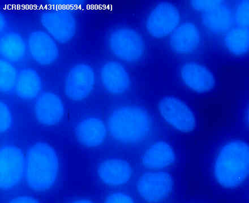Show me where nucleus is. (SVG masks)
Returning a JSON list of instances; mask_svg holds the SVG:
<instances>
[{
    "instance_id": "4468645a",
    "label": "nucleus",
    "mask_w": 249,
    "mask_h": 203,
    "mask_svg": "<svg viewBox=\"0 0 249 203\" xmlns=\"http://www.w3.org/2000/svg\"><path fill=\"white\" fill-rule=\"evenodd\" d=\"M200 42L201 36L198 27L192 22H185L171 34L169 46L176 54L188 55L198 50Z\"/></svg>"
},
{
    "instance_id": "5701e85b",
    "label": "nucleus",
    "mask_w": 249,
    "mask_h": 203,
    "mask_svg": "<svg viewBox=\"0 0 249 203\" xmlns=\"http://www.w3.org/2000/svg\"><path fill=\"white\" fill-rule=\"evenodd\" d=\"M18 71L13 63L1 58L0 60V89L3 93H9L15 89Z\"/></svg>"
},
{
    "instance_id": "9b49d317",
    "label": "nucleus",
    "mask_w": 249,
    "mask_h": 203,
    "mask_svg": "<svg viewBox=\"0 0 249 203\" xmlns=\"http://www.w3.org/2000/svg\"><path fill=\"white\" fill-rule=\"evenodd\" d=\"M27 43L31 58L41 66H49L59 57L57 41L46 31H33L27 37Z\"/></svg>"
},
{
    "instance_id": "f8f14e48",
    "label": "nucleus",
    "mask_w": 249,
    "mask_h": 203,
    "mask_svg": "<svg viewBox=\"0 0 249 203\" xmlns=\"http://www.w3.org/2000/svg\"><path fill=\"white\" fill-rule=\"evenodd\" d=\"M34 113L37 121L41 125H56L64 118L63 101L54 92H45L39 95L35 103Z\"/></svg>"
},
{
    "instance_id": "39448f33",
    "label": "nucleus",
    "mask_w": 249,
    "mask_h": 203,
    "mask_svg": "<svg viewBox=\"0 0 249 203\" xmlns=\"http://www.w3.org/2000/svg\"><path fill=\"white\" fill-rule=\"evenodd\" d=\"M40 20L46 32L59 44L71 42L77 33V19L70 10L48 9L41 13Z\"/></svg>"
},
{
    "instance_id": "b1692460",
    "label": "nucleus",
    "mask_w": 249,
    "mask_h": 203,
    "mask_svg": "<svg viewBox=\"0 0 249 203\" xmlns=\"http://www.w3.org/2000/svg\"><path fill=\"white\" fill-rule=\"evenodd\" d=\"M249 1L247 0L238 3L234 16V20L238 27L249 28Z\"/></svg>"
},
{
    "instance_id": "7c9ffc66",
    "label": "nucleus",
    "mask_w": 249,
    "mask_h": 203,
    "mask_svg": "<svg viewBox=\"0 0 249 203\" xmlns=\"http://www.w3.org/2000/svg\"><path fill=\"white\" fill-rule=\"evenodd\" d=\"M72 202L73 203H92V201L89 200V199L87 198H78L77 199H75V200L72 201Z\"/></svg>"
},
{
    "instance_id": "2eb2a0df",
    "label": "nucleus",
    "mask_w": 249,
    "mask_h": 203,
    "mask_svg": "<svg viewBox=\"0 0 249 203\" xmlns=\"http://www.w3.org/2000/svg\"><path fill=\"white\" fill-rule=\"evenodd\" d=\"M180 76L187 87L200 94L213 90L216 84L212 72L203 65L195 62L182 65Z\"/></svg>"
},
{
    "instance_id": "423d86ee",
    "label": "nucleus",
    "mask_w": 249,
    "mask_h": 203,
    "mask_svg": "<svg viewBox=\"0 0 249 203\" xmlns=\"http://www.w3.org/2000/svg\"><path fill=\"white\" fill-rule=\"evenodd\" d=\"M25 157L19 148L5 145L0 151V187L9 191L20 184L25 174Z\"/></svg>"
},
{
    "instance_id": "a878e982",
    "label": "nucleus",
    "mask_w": 249,
    "mask_h": 203,
    "mask_svg": "<svg viewBox=\"0 0 249 203\" xmlns=\"http://www.w3.org/2000/svg\"><path fill=\"white\" fill-rule=\"evenodd\" d=\"M223 2L220 0H195L190 1V3L193 9L203 12L215 8Z\"/></svg>"
},
{
    "instance_id": "f03ea898",
    "label": "nucleus",
    "mask_w": 249,
    "mask_h": 203,
    "mask_svg": "<svg viewBox=\"0 0 249 203\" xmlns=\"http://www.w3.org/2000/svg\"><path fill=\"white\" fill-rule=\"evenodd\" d=\"M59 173V160L50 144L38 142L27 150L24 178L34 191L44 192L54 186Z\"/></svg>"
},
{
    "instance_id": "20e7f679",
    "label": "nucleus",
    "mask_w": 249,
    "mask_h": 203,
    "mask_svg": "<svg viewBox=\"0 0 249 203\" xmlns=\"http://www.w3.org/2000/svg\"><path fill=\"white\" fill-rule=\"evenodd\" d=\"M109 50L118 59L126 63H137L146 51L143 37L137 30L129 27L114 29L108 37Z\"/></svg>"
},
{
    "instance_id": "cd10ccee",
    "label": "nucleus",
    "mask_w": 249,
    "mask_h": 203,
    "mask_svg": "<svg viewBox=\"0 0 249 203\" xmlns=\"http://www.w3.org/2000/svg\"><path fill=\"white\" fill-rule=\"evenodd\" d=\"M48 3L53 5H79L85 2L84 1H79V0H51L48 1Z\"/></svg>"
},
{
    "instance_id": "ddd939ff",
    "label": "nucleus",
    "mask_w": 249,
    "mask_h": 203,
    "mask_svg": "<svg viewBox=\"0 0 249 203\" xmlns=\"http://www.w3.org/2000/svg\"><path fill=\"white\" fill-rule=\"evenodd\" d=\"M100 78L106 91L114 95L124 94L131 85L129 72L123 65L116 61H108L102 65Z\"/></svg>"
},
{
    "instance_id": "412c9836",
    "label": "nucleus",
    "mask_w": 249,
    "mask_h": 203,
    "mask_svg": "<svg viewBox=\"0 0 249 203\" xmlns=\"http://www.w3.org/2000/svg\"><path fill=\"white\" fill-rule=\"evenodd\" d=\"M42 87L38 72L33 68H27L19 72L15 90L19 98L31 101L39 96Z\"/></svg>"
},
{
    "instance_id": "a211bd4d",
    "label": "nucleus",
    "mask_w": 249,
    "mask_h": 203,
    "mask_svg": "<svg viewBox=\"0 0 249 203\" xmlns=\"http://www.w3.org/2000/svg\"><path fill=\"white\" fill-rule=\"evenodd\" d=\"M174 149L164 141L152 144L141 157L142 163L148 169L160 170L170 167L175 163Z\"/></svg>"
},
{
    "instance_id": "0eeeda50",
    "label": "nucleus",
    "mask_w": 249,
    "mask_h": 203,
    "mask_svg": "<svg viewBox=\"0 0 249 203\" xmlns=\"http://www.w3.org/2000/svg\"><path fill=\"white\" fill-rule=\"evenodd\" d=\"M181 20L179 10L168 2L159 3L148 14L145 23L147 32L155 39H162L171 35Z\"/></svg>"
},
{
    "instance_id": "c756f323",
    "label": "nucleus",
    "mask_w": 249,
    "mask_h": 203,
    "mask_svg": "<svg viewBox=\"0 0 249 203\" xmlns=\"http://www.w3.org/2000/svg\"><path fill=\"white\" fill-rule=\"evenodd\" d=\"M7 27V19L4 14L0 13V29H1V34L5 33V30Z\"/></svg>"
},
{
    "instance_id": "4be33fe9",
    "label": "nucleus",
    "mask_w": 249,
    "mask_h": 203,
    "mask_svg": "<svg viewBox=\"0 0 249 203\" xmlns=\"http://www.w3.org/2000/svg\"><path fill=\"white\" fill-rule=\"evenodd\" d=\"M224 43L228 51L234 56H244L249 49V28H231L225 35Z\"/></svg>"
},
{
    "instance_id": "7ed1b4c3",
    "label": "nucleus",
    "mask_w": 249,
    "mask_h": 203,
    "mask_svg": "<svg viewBox=\"0 0 249 203\" xmlns=\"http://www.w3.org/2000/svg\"><path fill=\"white\" fill-rule=\"evenodd\" d=\"M249 171V148L241 140H231L221 147L213 164V175L221 187L233 189L246 181Z\"/></svg>"
},
{
    "instance_id": "f3484780",
    "label": "nucleus",
    "mask_w": 249,
    "mask_h": 203,
    "mask_svg": "<svg viewBox=\"0 0 249 203\" xmlns=\"http://www.w3.org/2000/svg\"><path fill=\"white\" fill-rule=\"evenodd\" d=\"M97 173L103 184L110 186H119L130 180L133 170L127 161L112 159L100 163L97 168Z\"/></svg>"
},
{
    "instance_id": "393cba45",
    "label": "nucleus",
    "mask_w": 249,
    "mask_h": 203,
    "mask_svg": "<svg viewBox=\"0 0 249 203\" xmlns=\"http://www.w3.org/2000/svg\"><path fill=\"white\" fill-rule=\"evenodd\" d=\"M13 124V116L10 109L6 103L0 102V131L4 133L11 128Z\"/></svg>"
},
{
    "instance_id": "bb28decb",
    "label": "nucleus",
    "mask_w": 249,
    "mask_h": 203,
    "mask_svg": "<svg viewBox=\"0 0 249 203\" xmlns=\"http://www.w3.org/2000/svg\"><path fill=\"white\" fill-rule=\"evenodd\" d=\"M105 202L106 203H134V200L129 195L122 193V192H115L107 196Z\"/></svg>"
},
{
    "instance_id": "1a4fd4ad",
    "label": "nucleus",
    "mask_w": 249,
    "mask_h": 203,
    "mask_svg": "<svg viewBox=\"0 0 249 203\" xmlns=\"http://www.w3.org/2000/svg\"><path fill=\"white\" fill-rule=\"evenodd\" d=\"M95 73L90 65L76 64L71 68L64 81V92L72 101H84L91 94L95 85Z\"/></svg>"
},
{
    "instance_id": "c85d7f7f",
    "label": "nucleus",
    "mask_w": 249,
    "mask_h": 203,
    "mask_svg": "<svg viewBox=\"0 0 249 203\" xmlns=\"http://www.w3.org/2000/svg\"><path fill=\"white\" fill-rule=\"evenodd\" d=\"M9 203H39L40 201L36 198L30 197V196H19L16 198H14L9 201Z\"/></svg>"
},
{
    "instance_id": "dca6fc26",
    "label": "nucleus",
    "mask_w": 249,
    "mask_h": 203,
    "mask_svg": "<svg viewBox=\"0 0 249 203\" xmlns=\"http://www.w3.org/2000/svg\"><path fill=\"white\" fill-rule=\"evenodd\" d=\"M105 122L96 117H88L78 122L75 128L78 142L88 148L99 147L105 142L107 135Z\"/></svg>"
},
{
    "instance_id": "f257e3e1",
    "label": "nucleus",
    "mask_w": 249,
    "mask_h": 203,
    "mask_svg": "<svg viewBox=\"0 0 249 203\" xmlns=\"http://www.w3.org/2000/svg\"><path fill=\"white\" fill-rule=\"evenodd\" d=\"M107 125L110 135L117 142L136 144L150 135L154 122L146 109L136 105H125L110 113Z\"/></svg>"
},
{
    "instance_id": "6ab92c4d",
    "label": "nucleus",
    "mask_w": 249,
    "mask_h": 203,
    "mask_svg": "<svg viewBox=\"0 0 249 203\" xmlns=\"http://www.w3.org/2000/svg\"><path fill=\"white\" fill-rule=\"evenodd\" d=\"M201 18L205 28L214 34H226L232 28L234 23L233 14L224 2L203 12Z\"/></svg>"
},
{
    "instance_id": "6e6552de",
    "label": "nucleus",
    "mask_w": 249,
    "mask_h": 203,
    "mask_svg": "<svg viewBox=\"0 0 249 203\" xmlns=\"http://www.w3.org/2000/svg\"><path fill=\"white\" fill-rule=\"evenodd\" d=\"M158 107L162 118L175 129L182 133H190L195 130V115L180 99L165 96L159 101Z\"/></svg>"
},
{
    "instance_id": "aec40b11",
    "label": "nucleus",
    "mask_w": 249,
    "mask_h": 203,
    "mask_svg": "<svg viewBox=\"0 0 249 203\" xmlns=\"http://www.w3.org/2000/svg\"><path fill=\"white\" fill-rule=\"evenodd\" d=\"M27 43L23 36L16 32L1 34L0 37V53L3 58L12 63H18L26 56Z\"/></svg>"
},
{
    "instance_id": "9d476101",
    "label": "nucleus",
    "mask_w": 249,
    "mask_h": 203,
    "mask_svg": "<svg viewBox=\"0 0 249 203\" xmlns=\"http://www.w3.org/2000/svg\"><path fill=\"white\" fill-rule=\"evenodd\" d=\"M174 180L165 171L146 172L142 175L137 184L138 193L144 201L159 203L167 199L174 188Z\"/></svg>"
}]
</instances>
